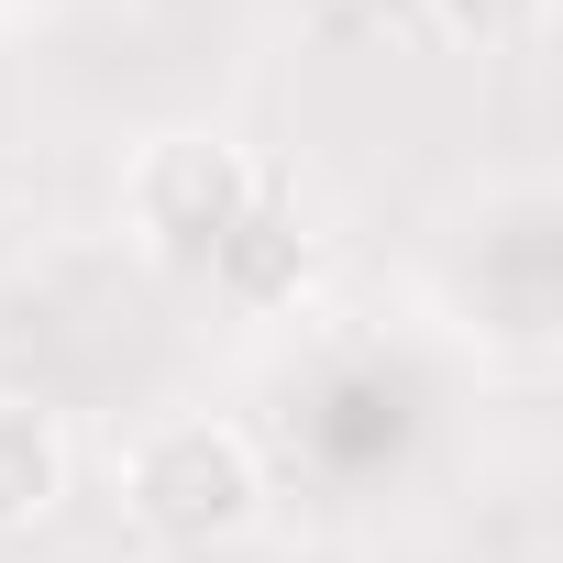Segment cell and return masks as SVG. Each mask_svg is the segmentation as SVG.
<instances>
[{
  "label": "cell",
  "instance_id": "4",
  "mask_svg": "<svg viewBox=\"0 0 563 563\" xmlns=\"http://www.w3.org/2000/svg\"><path fill=\"white\" fill-rule=\"evenodd\" d=\"M420 12H431V34H442V45L497 56V45H530V34L552 23V0H420Z\"/></svg>",
  "mask_w": 563,
  "mask_h": 563
},
{
  "label": "cell",
  "instance_id": "3",
  "mask_svg": "<svg viewBox=\"0 0 563 563\" xmlns=\"http://www.w3.org/2000/svg\"><path fill=\"white\" fill-rule=\"evenodd\" d=\"M78 486V453H67V420L34 409V398H0V541H23L67 508Z\"/></svg>",
  "mask_w": 563,
  "mask_h": 563
},
{
  "label": "cell",
  "instance_id": "1",
  "mask_svg": "<svg viewBox=\"0 0 563 563\" xmlns=\"http://www.w3.org/2000/svg\"><path fill=\"white\" fill-rule=\"evenodd\" d=\"M122 508H133V530L155 552H221L265 519V464H254V442L232 420L177 409L122 453Z\"/></svg>",
  "mask_w": 563,
  "mask_h": 563
},
{
  "label": "cell",
  "instance_id": "2",
  "mask_svg": "<svg viewBox=\"0 0 563 563\" xmlns=\"http://www.w3.org/2000/svg\"><path fill=\"white\" fill-rule=\"evenodd\" d=\"M265 166L232 133H155L122 177V232L166 265V276H221V254L243 243V221L265 210Z\"/></svg>",
  "mask_w": 563,
  "mask_h": 563
}]
</instances>
